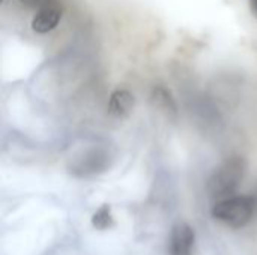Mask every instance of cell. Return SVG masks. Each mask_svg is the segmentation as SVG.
Masks as SVG:
<instances>
[{
  "instance_id": "cell-1",
  "label": "cell",
  "mask_w": 257,
  "mask_h": 255,
  "mask_svg": "<svg viewBox=\"0 0 257 255\" xmlns=\"http://www.w3.org/2000/svg\"><path fill=\"white\" fill-rule=\"evenodd\" d=\"M247 173V161L242 156H230L223 161L208 180V194L214 201L236 195Z\"/></svg>"
},
{
  "instance_id": "cell-2",
  "label": "cell",
  "mask_w": 257,
  "mask_h": 255,
  "mask_svg": "<svg viewBox=\"0 0 257 255\" xmlns=\"http://www.w3.org/2000/svg\"><path fill=\"white\" fill-rule=\"evenodd\" d=\"M256 209V200L250 195H233L220 201H215L211 213L212 216L230 228L245 227Z\"/></svg>"
},
{
  "instance_id": "cell-3",
  "label": "cell",
  "mask_w": 257,
  "mask_h": 255,
  "mask_svg": "<svg viewBox=\"0 0 257 255\" xmlns=\"http://www.w3.org/2000/svg\"><path fill=\"white\" fill-rule=\"evenodd\" d=\"M63 15V6L57 0H48L44 3L32 20V30L39 35H45L57 27Z\"/></svg>"
},
{
  "instance_id": "cell-4",
  "label": "cell",
  "mask_w": 257,
  "mask_h": 255,
  "mask_svg": "<svg viewBox=\"0 0 257 255\" xmlns=\"http://www.w3.org/2000/svg\"><path fill=\"white\" fill-rule=\"evenodd\" d=\"M196 233L187 222H178L173 225L169 239V255H194Z\"/></svg>"
},
{
  "instance_id": "cell-5",
  "label": "cell",
  "mask_w": 257,
  "mask_h": 255,
  "mask_svg": "<svg viewBox=\"0 0 257 255\" xmlns=\"http://www.w3.org/2000/svg\"><path fill=\"white\" fill-rule=\"evenodd\" d=\"M136 105V98L131 92L125 89H117L110 95L108 99V114L114 119H126Z\"/></svg>"
},
{
  "instance_id": "cell-6",
  "label": "cell",
  "mask_w": 257,
  "mask_h": 255,
  "mask_svg": "<svg viewBox=\"0 0 257 255\" xmlns=\"http://www.w3.org/2000/svg\"><path fill=\"white\" fill-rule=\"evenodd\" d=\"M151 102L152 105L161 111L163 114H166V117H176L178 114V105L172 96V93L164 89V87H155L152 95H151Z\"/></svg>"
},
{
  "instance_id": "cell-7",
  "label": "cell",
  "mask_w": 257,
  "mask_h": 255,
  "mask_svg": "<svg viewBox=\"0 0 257 255\" xmlns=\"http://www.w3.org/2000/svg\"><path fill=\"white\" fill-rule=\"evenodd\" d=\"M92 225L96 230H99V231H104V230H108V228L114 227V218H113L110 204H102L93 213V216H92Z\"/></svg>"
},
{
  "instance_id": "cell-8",
  "label": "cell",
  "mask_w": 257,
  "mask_h": 255,
  "mask_svg": "<svg viewBox=\"0 0 257 255\" xmlns=\"http://www.w3.org/2000/svg\"><path fill=\"white\" fill-rule=\"evenodd\" d=\"M21 3H24L26 6H30V8H41L44 3H47L48 0H20Z\"/></svg>"
},
{
  "instance_id": "cell-9",
  "label": "cell",
  "mask_w": 257,
  "mask_h": 255,
  "mask_svg": "<svg viewBox=\"0 0 257 255\" xmlns=\"http://www.w3.org/2000/svg\"><path fill=\"white\" fill-rule=\"evenodd\" d=\"M250 8H251V12L257 17V0H250Z\"/></svg>"
},
{
  "instance_id": "cell-10",
  "label": "cell",
  "mask_w": 257,
  "mask_h": 255,
  "mask_svg": "<svg viewBox=\"0 0 257 255\" xmlns=\"http://www.w3.org/2000/svg\"><path fill=\"white\" fill-rule=\"evenodd\" d=\"M3 2H5V0H0V3H3Z\"/></svg>"
}]
</instances>
